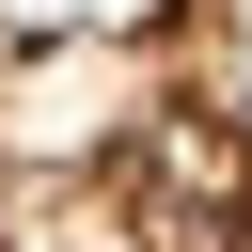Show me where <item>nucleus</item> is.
<instances>
[{
    "label": "nucleus",
    "mask_w": 252,
    "mask_h": 252,
    "mask_svg": "<svg viewBox=\"0 0 252 252\" xmlns=\"http://www.w3.org/2000/svg\"><path fill=\"white\" fill-rule=\"evenodd\" d=\"M0 252H252V0H0Z\"/></svg>",
    "instance_id": "nucleus-1"
}]
</instances>
